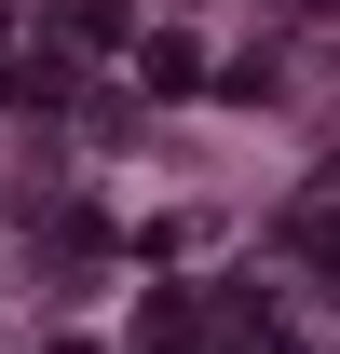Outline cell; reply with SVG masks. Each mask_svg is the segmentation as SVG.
<instances>
[{
    "label": "cell",
    "mask_w": 340,
    "mask_h": 354,
    "mask_svg": "<svg viewBox=\"0 0 340 354\" xmlns=\"http://www.w3.org/2000/svg\"><path fill=\"white\" fill-rule=\"evenodd\" d=\"M136 68H150V95H191V82H205V55L177 41V28H150V41H136Z\"/></svg>",
    "instance_id": "obj_1"
}]
</instances>
